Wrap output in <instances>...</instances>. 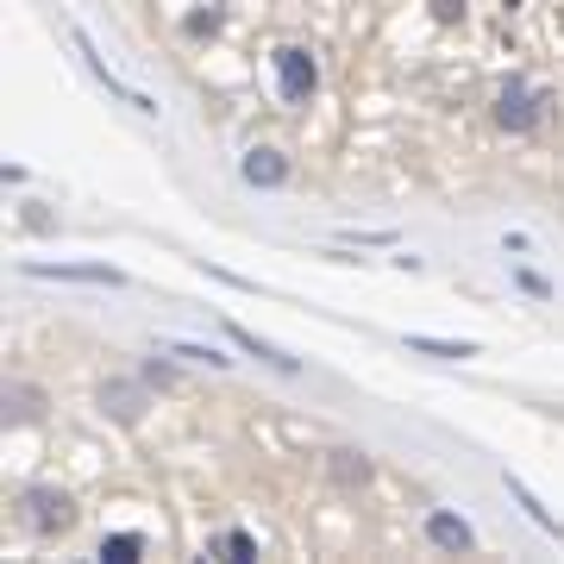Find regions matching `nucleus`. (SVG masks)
Segmentation results:
<instances>
[{
    "mask_svg": "<svg viewBox=\"0 0 564 564\" xmlns=\"http://www.w3.org/2000/svg\"><path fill=\"white\" fill-rule=\"evenodd\" d=\"M69 39H76V57H82V69H88V76L101 82V88H107V95H113V101H120V107H132V113H144V120H158L163 107L151 101L144 88H132V82H120V69H113V63H107L101 51H95V39H88L82 25H69Z\"/></svg>",
    "mask_w": 564,
    "mask_h": 564,
    "instance_id": "obj_1",
    "label": "nucleus"
},
{
    "mask_svg": "<svg viewBox=\"0 0 564 564\" xmlns=\"http://www.w3.org/2000/svg\"><path fill=\"white\" fill-rule=\"evenodd\" d=\"M270 69H276V88L289 107H307L314 101V88H321V63H314V51H302V44H282L276 57H270Z\"/></svg>",
    "mask_w": 564,
    "mask_h": 564,
    "instance_id": "obj_2",
    "label": "nucleus"
},
{
    "mask_svg": "<svg viewBox=\"0 0 564 564\" xmlns=\"http://www.w3.org/2000/svg\"><path fill=\"white\" fill-rule=\"evenodd\" d=\"M540 120H545V95L540 88H527L521 76L502 82V95H496V126H502V132H533Z\"/></svg>",
    "mask_w": 564,
    "mask_h": 564,
    "instance_id": "obj_3",
    "label": "nucleus"
},
{
    "mask_svg": "<svg viewBox=\"0 0 564 564\" xmlns=\"http://www.w3.org/2000/svg\"><path fill=\"white\" fill-rule=\"evenodd\" d=\"M20 276H39V282H88V289H120V270L107 263H20Z\"/></svg>",
    "mask_w": 564,
    "mask_h": 564,
    "instance_id": "obj_4",
    "label": "nucleus"
},
{
    "mask_svg": "<svg viewBox=\"0 0 564 564\" xmlns=\"http://www.w3.org/2000/svg\"><path fill=\"white\" fill-rule=\"evenodd\" d=\"M20 508H25V521L39 527V533H51V527H69V521H76V508H69V496H63V489H25Z\"/></svg>",
    "mask_w": 564,
    "mask_h": 564,
    "instance_id": "obj_5",
    "label": "nucleus"
},
{
    "mask_svg": "<svg viewBox=\"0 0 564 564\" xmlns=\"http://www.w3.org/2000/svg\"><path fill=\"white\" fill-rule=\"evenodd\" d=\"M426 540L440 545V552H470L477 533H470V521H458L452 508H433V514H426Z\"/></svg>",
    "mask_w": 564,
    "mask_h": 564,
    "instance_id": "obj_6",
    "label": "nucleus"
},
{
    "mask_svg": "<svg viewBox=\"0 0 564 564\" xmlns=\"http://www.w3.org/2000/svg\"><path fill=\"white\" fill-rule=\"evenodd\" d=\"M226 333H232V345H239V351H251L258 364H270V370H282V377H295V370H302V364L289 358V351H276L270 339H258V333H245V326H226Z\"/></svg>",
    "mask_w": 564,
    "mask_h": 564,
    "instance_id": "obj_7",
    "label": "nucleus"
},
{
    "mask_svg": "<svg viewBox=\"0 0 564 564\" xmlns=\"http://www.w3.org/2000/svg\"><path fill=\"white\" fill-rule=\"evenodd\" d=\"M239 170H245V182H251V188H282V182H289V163H282L276 151H251Z\"/></svg>",
    "mask_w": 564,
    "mask_h": 564,
    "instance_id": "obj_8",
    "label": "nucleus"
},
{
    "mask_svg": "<svg viewBox=\"0 0 564 564\" xmlns=\"http://www.w3.org/2000/svg\"><path fill=\"white\" fill-rule=\"evenodd\" d=\"M508 496H514V502H521V508H527V521L540 527V533H552V540H564V527H558V521H552V508H545V502H540V496H533V489H527V484H521V477H508Z\"/></svg>",
    "mask_w": 564,
    "mask_h": 564,
    "instance_id": "obj_9",
    "label": "nucleus"
},
{
    "mask_svg": "<svg viewBox=\"0 0 564 564\" xmlns=\"http://www.w3.org/2000/svg\"><path fill=\"white\" fill-rule=\"evenodd\" d=\"M101 402L113 408V421H139V389H132V383H107Z\"/></svg>",
    "mask_w": 564,
    "mask_h": 564,
    "instance_id": "obj_10",
    "label": "nucleus"
},
{
    "mask_svg": "<svg viewBox=\"0 0 564 564\" xmlns=\"http://www.w3.org/2000/svg\"><path fill=\"white\" fill-rule=\"evenodd\" d=\"M139 552H144L139 533H107V540H101V558H113V564H132Z\"/></svg>",
    "mask_w": 564,
    "mask_h": 564,
    "instance_id": "obj_11",
    "label": "nucleus"
},
{
    "mask_svg": "<svg viewBox=\"0 0 564 564\" xmlns=\"http://www.w3.org/2000/svg\"><path fill=\"white\" fill-rule=\"evenodd\" d=\"M408 351H433V358H477V345H452V339H426V333H414V339H408Z\"/></svg>",
    "mask_w": 564,
    "mask_h": 564,
    "instance_id": "obj_12",
    "label": "nucleus"
},
{
    "mask_svg": "<svg viewBox=\"0 0 564 564\" xmlns=\"http://www.w3.org/2000/svg\"><path fill=\"white\" fill-rule=\"evenodd\" d=\"M214 552H226V558H258V540H251L245 527H232V533H220V540H214Z\"/></svg>",
    "mask_w": 564,
    "mask_h": 564,
    "instance_id": "obj_13",
    "label": "nucleus"
},
{
    "mask_svg": "<svg viewBox=\"0 0 564 564\" xmlns=\"http://www.w3.org/2000/svg\"><path fill=\"white\" fill-rule=\"evenodd\" d=\"M7 402H13V421H32V414H39V395H32V389H7Z\"/></svg>",
    "mask_w": 564,
    "mask_h": 564,
    "instance_id": "obj_14",
    "label": "nucleus"
},
{
    "mask_svg": "<svg viewBox=\"0 0 564 564\" xmlns=\"http://www.w3.org/2000/svg\"><path fill=\"white\" fill-rule=\"evenodd\" d=\"M176 358H202V364H232V358H220V351H207V345H170Z\"/></svg>",
    "mask_w": 564,
    "mask_h": 564,
    "instance_id": "obj_15",
    "label": "nucleus"
},
{
    "mask_svg": "<svg viewBox=\"0 0 564 564\" xmlns=\"http://www.w3.org/2000/svg\"><path fill=\"white\" fill-rule=\"evenodd\" d=\"M339 477H345V484H364V477H370V464H351V452H345V464H339Z\"/></svg>",
    "mask_w": 564,
    "mask_h": 564,
    "instance_id": "obj_16",
    "label": "nucleus"
},
{
    "mask_svg": "<svg viewBox=\"0 0 564 564\" xmlns=\"http://www.w3.org/2000/svg\"><path fill=\"white\" fill-rule=\"evenodd\" d=\"M514 282H521L527 295H552V282H545V276H533V270H521V276H514Z\"/></svg>",
    "mask_w": 564,
    "mask_h": 564,
    "instance_id": "obj_17",
    "label": "nucleus"
}]
</instances>
